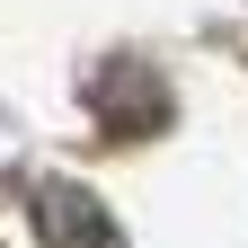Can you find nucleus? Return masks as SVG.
I'll return each mask as SVG.
<instances>
[{"instance_id": "nucleus-1", "label": "nucleus", "mask_w": 248, "mask_h": 248, "mask_svg": "<svg viewBox=\"0 0 248 248\" xmlns=\"http://www.w3.org/2000/svg\"><path fill=\"white\" fill-rule=\"evenodd\" d=\"M36 231H45V248H124V231L107 222V204L89 195V186H36Z\"/></svg>"}]
</instances>
